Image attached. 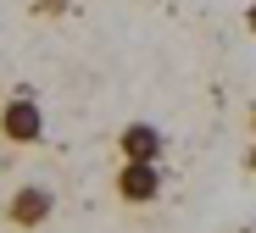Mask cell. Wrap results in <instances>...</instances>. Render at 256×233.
<instances>
[{"label": "cell", "mask_w": 256, "mask_h": 233, "mask_svg": "<svg viewBox=\"0 0 256 233\" xmlns=\"http://www.w3.org/2000/svg\"><path fill=\"white\" fill-rule=\"evenodd\" d=\"M245 28L256 33V0H250V6H245Z\"/></svg>", "instance_id": "8992f818"}, {"label": "cell", "mask_w": 256, "mask_h": 233, "mask_svg": "<svg viewBox=\"0 0 256 233\" xmlns=\"http://www.w3.org/2000/svg\"><path fill=\"white\" fill-rule=\"evenodd\" d=\"M62 6H67V0H34V17H56Z\"/></svg>", "instance_id": "5b68a950"}, {"label": "cell", "mask_w": 256, "mask_h": 233, "mask_svg": "<svg viewBox=\"0 0 256 233\" xmlns=\"http://www.w3.org/2000/svg\"><path fill=\"white\" fill-rule=\"evenodd\" d=\"M0 139H6V145H17V150L45 139V111H39L34 95H12L6 106H0Z\"/></svg>", "instance_id": "6da1fadb"}, {"label": "cell", "mask_w": 256, "mask_h": 233, "mask_svg": "<svg viewBox=\"0 0 256 233\" xmlns=\"http://www.w3.org/2000/svg\"><path fill=\"white\" fill-rule=\"evenodd\" d=\"M117 150H122V161H162L167 156V133L156 122H128L117 133Z\"/></svg>", "instance_id": "277c9868"}, {"label": "cell", "mask_w": 256, "mask_h": 233, "mask_svg": "<svg viewBox=\"0 0 256 233\" xmlns=\"http://www.w3.org/2000/svg\"><path fill=\"white\" fill-rule=\"evenodd\" d=\"M117 200H122V206H150V200H162V161H122V167H117Z\"/></svg>", "instance_id": "7a4b0ae2"}, {"label": "cell", "mask_w": 256, "mask_h": 233, "mask_svg": "<svg viewBox=\"0 0 256 233\" xmlns=\"http://www.w3.org/2000/svg\"><path fill=\"white\" fill-rule=\"evenodd\" d=\"M50 211H56V200H50V189H39V183H22V189L6 200V222L17 233H34L39 222H50Z\"/></svg>", "instance_id": "3957f363"}, {"label": "cell", "mask_w": 256, "mask_h": 233, "mask_svg": "<svg viewBox=\"0 0 256 233\" xmlns=\"http://www.w3.org/2000/svg\"><path fill=\"white\" fill-rule=\"evenodd\" d=\"M250 128H256V111H250Z\"/></svg>", "instance_id": "ba28073f"}, {"label": "cell", "mask_w": 256, "mask_h": 233, "mask_svg": "<svg viewBox=\"0 0 256 233\" xmlns=\"http://www.w3.org/2000/svg\"><path fill=\"white\" fill-rule=\"evenodd\" d=\"M245 167H250V172H256V145H250V150H245Z\"/></svg>", "instance_id": "52a82bcc"}]
</instances>
